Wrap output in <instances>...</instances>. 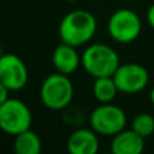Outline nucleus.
I'll use <instances>...</instances> for the list:
<instances>
[{"label": "nucleus", "mask_w": 154, "mask_h": 154, "mask_svg": "<svg viewBox=\"0 0 154 154\" xmlns=\"http://www.w3.org/2000/svg\"><path fill=\"white\" fill-rule=\"evenodd\" d=\"M10 92H11V91L8 89V88L5 87L2 81H0V106H2V104L4 103L8 97H10V96H8V93H10Z\"/></svg>", "instance_id": "2eb2a0df"}, {"label": "nucleus", "mask_w": 154, "mask_h": 154, "mask_svg": "<svg viewBox=\"0 0 154 154\" xmlns=\"http://www.w3.org/2000/svg\"><path fill=\"white\" fill-rule=\"evenodd\" d=\"M3 54H4V53H3V50H2V48H0V58H2V56H3Z\"/></svg>", "instance_id": "a211bd4d"}, {"label": "nucleus", "mask_w": 154, "mask_h": 154, "mask_svg": "<svg viewBox=\"0 0 154 154\" xmlns=\"http://www.w3.org/2000/svg\"><path fill=\"white\" fill-rule=\"evenodd\" d=\"M108 34L118 43H131L141 35L142 22L138 14L128 8L115 11L108 19Z\"/></svg>", "instance_id": "423d86ee"}, {"label": "nucleus", "mask_w": 154, "mask_h": 154, "mask_svg": "<svg viewBox=\"0 0 154 154\" xmlns=\"http://www.w3.org/2000/svg\"><path fill=\"white\" fill-rule=\"evenodd\" d=\"M96 30L97 22L93 14L87 10H73L62 18L58 34L64 43L79 48L92 39Z\"/></svg>", "instance_id": "f257e3e1"}, {"label": "nucleus", "mask_w": 154, "mask_h": 154, "mask_svg": "<svg viewBox=\"0 0 154 154\" xmlns=\"http://www.w3.org/2000/svg\"><path fill=\"white\" fill-rule=\"evenodd\" d=\"M92 92L95 99L100 104L103 103H112L116 95L119 93V89L116 87L114 77L106 76V77H96L92 85Z\"/></svg>", "instance_id": "ddd939ff"}, {"label": "nucleus", "mask_w": 154, "mask_h": 154, "mask_svg": "<svg viewBox=\"0 0 154 154\" xmlns=\"http://www.w3.org/2000/svg\"><path fill=\"white\" fill-rule=\"evenodd\" d=\"M32 114L26 103L8 97L0 106V130L8 135H18L31 128Z\"/></svg>", "instance_id": "20e7f679"}, {"label": "nucleus", "mask_w": 154, "mask_h": 154, "mask_svg": "<svg viewBox=\"0 0 154 154\" xmlns=\"http://www.w3.org/2000/svg\"><path fill=\"white\" fill-rule=\"evenodd\" d=\"M150 101H152V104L154 106V87L152 88V91H150Z\"/></svg>", "instance_id": "f3484780"}, {"label": "nucleus", "mask_w": 154, "mask_h": 154, "mask_svg": "<svg viewBox=\"0 0 154 154\" xmlns=\"http://www.w3.org/2000/svg\"><path fill=\"white\" fill-rule=\"evenodd\" d=\"M51 62L57 72L69 76L75 73L81 65V56L77 53L75 46L62 42L54 49Z\"/></svg>", "instance_id": "9d476101"}, {"label": "nucleus", "mask_w": 154, "mask_h": 154, "mask_svg": "<svg viewBox=\"0 0 154 154\" xmlns=\"http://www.w3.org/2000/svg\"><path fill=\"white\" fill-rule=\"evenodd\" d=\"M14 138V152L16 154H39L42 150V141L31 128L18 134Z\"/></svg>", "instance_id": "f8f14e48"}, {"label": "nucleus", "mask_w": 154, "mask_h": 154, "mask_svg": "<svg viewBox=\"0 0 154 154\" xmlns=\"http://www.w3.org/2000/svg\"><path fill=\"white\" fill-rule=\"evenodd\" d=\"M29 80V69L20 57L4 53L0 58V81L10 91L16 92L24 88Z\"/></svg>", "instance_id": "6e6552de"}, {"label": "nucleus", "mask_w": 154, "mask_h": 154, "mask_svg": "<svg viewBox=\"0 0 154 154\" xmlns=\"http://www.w3.org/2000/svg\"><path fill=\"white\" fill-rule=\"evenodd\" d=\"M114 80L120 93L135 95L139 93L149 84V72L139 64H120L114 73Z\"/></svg>", "instance_id": "0eeeda50"}, {"label": "nucleus", "mask_w": 154, "mask_h": 154, "mask_svg": "<svg viewBox=\"0 0 154 154\" xmlns=\"http://www.w3.org/2000/svg\"><path fill=\"white\" fill-rule=\"evenodd\" d=\"M145 149V138L130 128H125L112 137L111 152L114 154H141Z\"/></svg>", "instance_id": "9b49d317"}, {"label": "nucleus", "mask_w": 154, "mask_h": 154, "mask_svg": "<svg viewBox=\"0 0 154 154\" xmlns=\"http://www.w3.org/2000/svg\"><path fill=\"white\" fill-rule=\"evenodd\" d=\"M146 18H147V22H149L150 27H152V29L154 30V3L149 7V10H147Z\"/></svg>", "instance_id": "dca6fc26"}, {"label": "nucleus", "mask_w": 154, "mask_h": 154, "mask_svg": "<svg viewBox=\"0 0 154 154\" xmlns=\"http://www.w3.org/2000/svg\"><path fill=\"white\" fill-rule=\"evenodd\" d=\"M131 128L135 133H138L141 137L147 138L154 133V116L152 114H147V112L138 114L133 119Z\"/></svg>", "instance_id": "4468645a"}, {"label": "nucleus", "mask_w": 154, "mask_h": 154, "mask_svg": "<svg viewBox=\"0 0 154 154\" xmlns=\"http://www.w3.org/2000/svg\"><path fill=\"white\" fill-rule=\"evenodd\" d=\"M97 135L92 128H77L68 138V152L70 154H96L99 152Z\"/></svg>", "instance_id": "1a4fd4ad"}, {"label": "nucleus", "mask_w": 154, "mask_h": 154, "mask_svg": "<svg viewBox=\"0 0 154 154\" xmlns=\"http://www.w3.org/2000/svg\"><path fill=\"white\" fill-rule=\"evenodd\" d=\"M81 65L93 79L114 76L119 68V54L114 48L106 43H93L81 54Z\"/></svg>", "instance_id": "f03ea898"}, {"label": "nucleus", "mask_w": 154, "mask_h": 154, "mask_svg": "<svg viewBox=\"0 0 154 154\" xmlns=\"http://www.w3.org/2000/svg\"><path fill=\"white\" fill-rule=\"evenodd\" d=\"M127 116L120 107L112 103L97 106L89 115V126L99 135L114 137L126 128Z\"/></svg>", "instance_id": "39448f33"}, {"label": "nucleus", "mask_w": 154, "mask_h": 154, "mask_svg": "<svg viewBox=\"0 0 154 154\" xmlns=\"http://www.w3.org/2000/svg\"><path fill=\"white\" fill-rule=\"evenodd\" d=\"M75 89L68 75L51 73L41 84L39 96L41 101L46 108L51 111H62L73 100Z\"/></svg>", "instance_id": "7ed1b4c3"}]
</instances>
